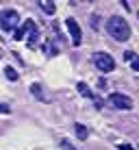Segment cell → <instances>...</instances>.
Masks as SVG:
<instances>
[{"label":"cell","instance_id":"6da1fadb","mask_svg":"<svg viewBox=\"0 0 139 150\" xmlns=\"http://www.w3.org/2000/svg\"><path fill=\"white\" fill-rule=\"evenodd\" d=\"M107 30H109V35L115 41H128V39H131V26H128V22L124 18H120V15L109 18V22H107Z\"/></svg>","mask_w":139,"mask_h":150},{"label":"cell","instance_id":"7a4b0ae2","mask_svg":"<svg viewBox=\"0 0 139 150\" xmlns=\"http://www.w3.org/2000/svg\"><path fill=\"white\" fill-rule=\"evenodd\" d=\"M18 24H20L18 11H13V9H4V11L0 13V28H2V30L11 33V30L18 28Z\"/></svg>","mask_w":139,"mask_h":150},{"label":"cell","instance_id":"3957f363","mask_svg":"<svg viewBox=\"0 0 139 150\" xmlns=\"http://www.w3.org/2000/svg\"><path fill=\"white\" fill-rule=\"evenodd\" d=\"M94 65L100 72H104V74H109V72L115 70V61H113V57L109 52H96L94 54Z\"/></svg>","mask_w":139,"mask_h":150},{"label":"cell","instance_id":"277c9868","mask_svg":"<svg viewBox=\"0 0 139 150\" xmlns=\"http://www.w3.org/2000/svg\"><path fill=\"white\" fill-rule=\"evenodd\" d=\"M109 105L113 109H122V111H131L133 109V100L126 94H111L109 96Z\"/></svg>","mask_w":139,"mask_h":150},{"label":"cell","instance_id":"5b68a950","mask_svg":"<svg viewBox=\"0 0 139 150\" xmlns=\"http://www.w3.org/2000/svg\"><path fill=\"white\" fill-rule=\"evenodd\" d=\"M65 26H68L70 35H72V44H74V46H80V41H83V33H80L78 22H76L74 18H68V20H65Z\"/></svg>","mask_w":139,"mask_h":150},{"label":"cell","instance_id":"8992f818","mask_svg":"<svg viewBox=\"0 0 139 150\" xmlns=\"http://www.w3.org/2000/svg\"><path fill=\"white\" fill-rule=\"evenodd\" d=\"M33 28H37V26H35V22H33V20H26V22H24L20 28H15V30H13V33H15L13 37L18 39V41H22L24 37H26V33H30Z\"/></svg>","mask_w":139,"mask_h":150},{"label":"cell","instance_id":"52a82bcc","mask_svg":"<svg viewBox=\"0 0 139 150\" xmlns=\"http://www.w3.org/2000/svg\"><path fill=\"white\" fill-rule=\"evenodd\" d=\"M30 94H33L35 98H39V100H42V102H46V94L42 91V85H37V83H33V85H30Z\"/></svg>","mask_w":139,"mask_h":150},{"label":"cell","instance_id":"ba28073f","mask_svg":"<svg viewBox=\"0 0 139 150\" xmlns=\"http://www.w3.org/2000/svg\"><path fill=\"white\" fill-rule=\"evenodd\" d=\"M39 7L44 9L48 15H52L54 11H56V7H54V2H50V0H39Z\"/></svg>","mask_w":139,"mask_h":150},{"label":"cell","instance_id":"9c48e42d","mask_svg":"<svg viewBox=\"0 0 139 150\" xmlns=\"http://www.w3.org/2000/svg\"><path fill=\"white\" fill-rule=\"evenodd\" d=\"M28 35H30L28 41H26V44H28V48H35V46H37V39H39V30H37V28H33Z\"/></svg>","mask_w":139,"mask_h":150},{"label":"cell","instance_id":"30bf717a","mask_svg":"<svg viewBox=\"0 0 139 150\" xmlns=\"http://www.w3.org/2000/svg\"><path fill=\"white\" fill-rule=\"evenodd\" d=\"M76 89H78V94H80V96H85V98H94V94H91V89H89V87L85 85V83H78V85H76Z\"/></svg>","mask_w":139,"mask_h":150},{"label":"cell","instance_id":"8fae6325","mask_svg":"<svg viewBox=\"0 0 139 150\" xmlns=\"http://www.w3.org/2000/svg\"><path fill=\"white\" fill-rule=\"evenodd\" d=\"M124 57H126V61H131V63H133V70H137V72H139V59L135 57V52H133V50H128Z\"/></svg>","mask_w":139,"mask_h":150},{"label":"cell","instance_id":"7c38bea8","mask_svg":"<svg viewBox=\"0 0 139 150\" xmlns=\"http://www.w3.org/2000/svg\"><path fill=\"white\" fill-rule=\"evenodd\" d=\"M74 131H76V135H78V139H87V135H89V133H87V128L83 126V124H76Z\"/></svg>","mask_w":139,"mask_h":150},{"label":"cell","instance_id":"4fadbf2b","mask_svg":"<svg viewBox=\"0 0 139 150\" xmlns=\"http://www.w3.org/2000/svg\"><path fill=\"white\" fill-rule=\"evenodd\" d=\"M4 76H7L9 81H18V72H15L11 65H7V68H4Z\"/></svg>","mask_w":139,"mask_h":150},{"label":"cell","instance_id":"5bb4252c","mask_svg":"<svg viewBox=\"0 0 139 150\" xmlns=\"http://www.w3.org/2000/svg\"><path fill=\"white\" fill-rule=\"evenodd\" d=\"M44 50H46V54H56V48H54V46L52 44H50V41H46V44H44Z\"/></svg>","mask_w":139,"mask_h":150},{"label":"cell","instance_id":"9a60e30c","mask_svg":"<svg viewBox=\"0 0 139 150\" xmlns=\"http://www.w3.org/2000/svg\"><path fill=\"white\" fill-rule=\"evenodd\" d=\"M59 146L61 148H63V150H76L74 146H72V144L70 142H65V139H59Z\"/></svg>","mask_w":139,"mask_h":150},{"label":"cell","instance_id":"2e32d148","mask_svg":"<svg viewBox=\"0 0 139 150\" xmlns=\"http://www.w3.org/2000/svg\"><path fill=\"white\" fill-rule=\"evenodd\" d=\"M0 113H11V107H9V105H2V102H0Z\"/></svg>","mask_w":139,"mask_h":150},{"label":"cell","instance_id":"e0dca14e","mask_svg":"<svg viewBox=\"0 0 139 150\" xmlns=\"http://www.w3.org/2000/svg\"><path fill=\"white\" fill-rule=\"evenodd\" d=\"M120 150H131V146H120Z\"/></svg>","mask_w":139,"mask_h":150},{"label":"cell","instance_id":"ac0fdd59","mask_svg":"<svg viewBox=\"0 0 139 150\" xmlns=\"http://www.w3.org/2000/svg\"><path fill=\"white\" fill-rule=\"evenodd\" d=\"M137 18H139V13H137Z\"/></svg>","mask_w":139,"mask_h":150}]
</instances>
